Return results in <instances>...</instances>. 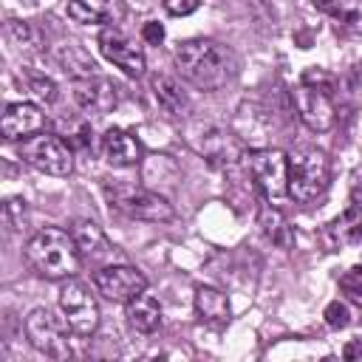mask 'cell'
Segmentation results:
<instances>
[{"mask_svg":"<svg viewBox=\"0 0 362 362\" xmlns=\"http://www.w3.org/2000/svg\"><path fill=\"white\" fill-rule=\"evenodd\" d=\"M173 62L184 82L206 93L223 88L238 74L235 51L209 37H192V40L178 42L173 51Z\"/></svg>","mask_w":362,"mask_h":362,"instance_id":"cell-1","label":"cell"},{"mask_svg":"<svg viewBox=\"0 0 362 362\" xmlns=\"http://www.w3.org/2000/svg\"><path fill=\"white\" fill-rule=\"evenodd\" d=\"M25 260L40 277L65 280V277H76L82 255L74 240V232H65L59 226H45L28 238Z\"/></svg>","mask_w":362,"mask_h":362,"instance_id":"cell-2","label":"cell"},{"mask_svg":"<svg viewBox=\"0 0 362 362\" xmlns=\"http://www.w3.org/2000/svg\"><path fill=\"white\" fill-rule=\"evenodd\" d=\"M331 181V161L317 147H297L288 153V198L297 204L317 201Z\"/></svg>","mask_w":362,"mask_h":362,"instance_id":"cell-3","label":"cell"},{"mask_svg":"<svg viewBox=\"0 0 362 362\" xmlns=\"http://www.w3.org/2000/svg\"><path fill=\"white\" fill-rule=\"evenodd\" d=\"M105 192H107L110 206L119 209L122 215L133 218V221H147V223H170V221H175L173 204L164 195L153 192V189H144L139 184L116 181V184H105Z\"/></svg>","mask_w":362,"mask_h":362,"instance_id":"cell-4","label":"cell"},{"mask_svg":"<svg viewBox=\"0 0 362 362\" xmlns=\"http://www.w3.org/2000/svg\"><path fill=\"white\" fill-rule=\"evenodd\" d=\"M25 339L31 342L34 351H40L48 359H68L71 356V339H68V320L59 317L54 308L37 305L25 314L23 320Z\"/></svg>","mask_w":362,"mask_h":362,"instance_id":"cell-5","label":"cell"},{"mask_svg":"<svg viewBox=\"0 0 362 362\" xmlns=\"http://www.w3.org/2000/svg\"><path fill=\"white\" fill-rule=\"evenodd\" d=\"M246 173L252 175L263 201H283L288 195V156L277 147H257L243 156Z\"/></svg>","mask_w":362,"mask_h":362,"instance_id":"cell-6","label":"cell"},{"mask_svg":"<svg viewBox=\"0 0 362 362\" xmlns=\"http://www.w3.org/2000/svg\"><path fill=\"white\" fill-rule=\"evenodd\" d=\"M59 311L76 337H93L99 328V303L88 283L65 277L59 286Z\"/></svg>","mask_w":362,"mask_h":362,"instance_id":"cell-7","label":"cell"},{"mask_svg":"<svg viewBox=\"0 0 362 362\" xmlns=\"http://www.w3.org/2000/svg\"><path fill=\"white\" fill-rule=\"evenodd\" d=\"M20 158L25 164H31L34 170L45 173V175H71L74 170V153L68 147V141L57 133H37L31 139H25L20 144Z\"/></svg>","mask_w":362,"mask_h":362,"instance_id":"cell-8","label":"cell"},{"mask_svg":"<svg viewBox=\"0 0 362 362\" xmlns=\"http://www.w3.org/2000/svg\"><path fill=\"white\" fill-rule=\"evenodd\" d=\"M291 105L300 116V122L314 133H328L337 122V107L328 88H320L314 82H300L291 90Z\"/></svg>","mask_w":362,"mask_h":362,"instance_id":"cell-9","label":"cell"},{"mask_svg":"<svg viewBox=\"0 0 362 362\" xmlns=\"http://www.w3.org/2000/svg\"><path fill=\"white\" fill-rule=\"evenodd\" d=\"M96 291L110 303H130L141 291H147V277L127 263H105L93 272Z\"/></svg>","mask_w":362,"mask_h":362,"instance_id":"cell-10","label":"cell"},{"mask_svg":"<svg viewBox=\"0 0 362 362\" xmlns=\"http://www.w3.org/2000/svg\"><path fill=\"white\" fill-rule=\"evenodd\" d=\"M99 51L107 62H113L116 68H122L127 76H141L147 62H144V51L116 25H105L99 34Z\"/></svg>","mask_w":362,"mask_h":362,"instance_id":"cell-11","label":"cell"},{"mask_svg":"<svg viewBox=\"0 0 362 362\" xmlns=\"http://www.w3.org/2000/svg\"><path fill=\"white\" fill-rule=\"evenodd\" d=\"M45 130V113L34 102H11L3 110L0 133L6 141H25Z\"/></svg>","mask_w":362,"mask_h":362,"instance_id":"cell-12","label":"cell"},{"mask_svg":"<svg viewBox=\"0 0 362 362\" xmlns=\"http://www.w3.org/2000/svg\"><path fill=\"white\" fill-rule=\"evenodd\" d=\"M74 102L93 116H105L119 105V88L105 79V76H88V79H74Z\"/></svg>","mask_w":362,"mask_h":362,"instance_id":"cell-13","label":"cell"},{"mask_svg":"<svg viewBox=\"0 0 362 362\" xmlns=\"http://www.w3.org/2000/svg\"><path fill=\"white\" fill-rule=\"evenodd\" d=\"M65 14L79 25H116L124 20V0H68Z\"/></svg>","mask_w":362,"mask_h":362,"instance_id":"cell-14","label":"cell"},{"mask_svg":"<svg viewBox=\"0 0 362 362\" xmlns=\"http://www.w3.org/2000/svg\"><path fill=\"white\" fill-rule=\"evenodd\" d=\"M71 232H74V240H76V246H79L82 260H88V263H105V260L113 257V246H110L107 235L99 229L96 221L82 218V221L74 223Z\"/></svg>","mask_w":362,"mask_h":362,"instance_id":"cell-15","label":"cell"},{"mask_svg":"<svg viewBox=\"0 0 362 362\" xmlns=\"http://www.w3.org/2000/svg\"><path fill=\"white\" fill-rule=\"evenodd\" d=\"M102 153H105V161H107L110 167H119V170L136 167V164L141 161V147H139V141H136L127 130H122V127H110V130L102 136Z\"/></svg>","mask_w":362,"mask_h":362,"instance_id":"cell-16","label":"cell"},{"mask_svg":"<svg viewBox=\"0 0 362 362\" xmlns=\"http://www.w3.org/2000/svg\"><path fill=\"white\" fill-rule=\"evenodd\" d=\"M51 57H54V62H57L71 79H88V76H96V74H99L93 57H90L79 42H74V40H65V42L54 45Z\"/></svg>","mask_w":362,"mask_h":362,"instance_id":"cell-17","label":"cell"},{"mask_svg":"<svg viewBox=\"0 0 362 362\" xmlns=\"http://www.w3.org/2000/svg\"><path fill=\"white\" fill-rule=\"evenodd\" d=\"M359 238H362V204L351 201L345 212L325 226V243L331 249H339L348 243H359Z\"/></svg>","mask_w":362,"mask_h":362,"instance_id":"cell-18","label":"cell"},{"mask_svg":"<svg viewBox=\"0 0 362 362\" xmlns=\"http://www.w3.org/2000/svg\"><path fill=\"white\" fill-rule=\"evenodd\" d=\"M150 88H153V96L158 102V107L167 113V116H184L189 110V99L181 88V82L170 74H153L150 76Z\"/></svg>","mask_w":362,"mask_h":362,"instance_id":"cell-19","label":"cell"},{"mask_svg":"<svg viewBox=\"0 0 362 362\" xmlns=\"http://www.w3.org/2000/svg\"><path fill=\"white\" fill-rule=\"evenodd\" d=\"M124 320L136 334H153L161 325V305L153 294L141 291L130 303H124Z\"/></svg>","mask_w":362,"mask_h":362,"instance_id":"cell-20","label":"cell"},{"mask_svg":"<svg viewBox=\"0 0 362 362\" xmlns=\"http://www.w3.org/2000/svg\"><path fill=\"white\" fill-rule=\"evenodd\" d=\"M195 314L204 320V322H212V325H226L229 322V297L215 288V286H195Z\"/></svg>","mask_w":362,"mask_h":362,"instance_id":"cell-21","label":"cell"},{"mask_svg":"<svg viewBox=\"0 0 362 362\" xmlns=\"http://www.w3.org/2000/svg\"><path fill=\"white\" fill-rule=\"evenodd\" d=\"M317 11L331 17L348 34L362 37V0H311Z\"/></svg>","mask_w":362,"mask_h":362,"instance_id":"cell-22","label":"cell"},{"mask_svg":"<svg viewBox=\"0 0 362 362\" xmlns=\"http://www.w3.org/2000/svg\"><path fill=\"white\" fill-rule=\"evenodd\" d=\"M257 226H260V232H263L272 243H277V246H283V249L291 246V226H288L286 215H283L272 201H260Z\"/></svg>","mask_w":362,"mask_h":362,"instance_id":"cell-23","label":"cell"},{"mask_svg":"<svg viewBox=\"0 0 362 362\" xmlns=\"http://www.w3.org/2000/svg\"><path fill=\"white\" fill-rule=\"evenodd\" d=\"M6 37L11 40V45L23 54H34V51H42V31L28 23V20H8L6 23Z\"/></svg>","mask_w":362,"mask_h":362,"instance_id":"cell-24","label":"cell"},{"mask_svg":"<svg viewBox=\"0 0 362 362\" xmlns=\"http://www.w3.org/2000/svg\"><path fill=\"white\" fill-rule=\"evenodd\" d=\"M23 79H25L28 93H31V96H34L40 105H51V102L57 99V85H54V79H51V76L25 71V74H23Z\"/></svg>","mask_w":362,"mask_h":362,"instance_id":"cell-25","label":"cell"},{"mask_svg":"<svg viewBox=\"0 0 362 362\" xmlns=\"http://www.w3.org/2000/svg\"><path fill=\"white\" fill-rule=\"evenodd\" d=\"M3 221L8 223V229H14V232H23L25 229V223H28V204H25V198H6V204H3Z\"/></svg>","mask_w":362,"mask_h":362,"instance_id":"cell-26","label":"cell"},{"mask_svg":"<svg viewBox=\"0 0 362 362\" xmlns=\"http://www.w3.org/2000/svg\"><path fill=\"white\" fill-rule=\"evenodd\" d=\"M339 288H342L351 300H359V303H362V266L348 269V272L339 277Z\"/></svg>","mask_w":362,"mask_h":362,"instance_id":"cell-27","label":"cell"},{"mask_svg":"<svg viewBox=\"0 0 362 362\" xmlns=\"http://www.w3.org/2000/svg\"><path fill=\"white\" fill-rule=\"evenodd\" d=\"M325 322H328L331 328H345V325L351 322V308H348V303H342V300L328 303V305H325Z\"/></svg>","mask_w":362,"mask_h":362,"instance_id":"cell-28","label":"cell"},{"mask_svg":"<svg viewBox=\"0 0 362 362\" xmlns=\"http://www.w3.org/2000/svg\"><path fill=\"white\" fill-rule=\"evenodd\" d=\"M161 6L170 17H187L201 6V0H161Z\"/></svg>","mask_w":362,"mask_h":362,"instance_id":"cell-29","label":"cell"},{"mask_svg":"<svg viewBox=\"0 0 362 362\" xmlns=\"http://www.w3.org/2000/svg\"><path fill=\"white\" fill-rule=\"evenodd\" d=\"M141 37H144V42H150V45H158V42L164 40V25H161V23H156V20H150V23H144V28H141Z\"/></svg>","mask_w":362,"mask_h":362,"instance_id":"cell-30","label":"cell"},{"mask_svg":"<svg viewBox=\"0 0 362 362\" xmlns=\"http://www.w3.org/2000/svg\"><path fill=\"white\" fill-rule=\"evenodd\" d=\"M342 356H345V359H362V339L348 342L345 351H342Z\"/></svg>","mask_w":362,"mask_h":362,"instance_id":"cell-31","label":"cell"},{"mask_svg":"<svg viewBox=\"0 0 362 362\" xmlns=\"http://www.w3.org/2000/svg\"><path fill=\"white\" fill-rule=\"evenodd\" d=\"M351 201L362 204V167H359L356 175H354V184H351Z\"/></svg>","mask_w":362,"mask_h":362,"instance_id":"cell-32","label":"cell"}]
</instances>
